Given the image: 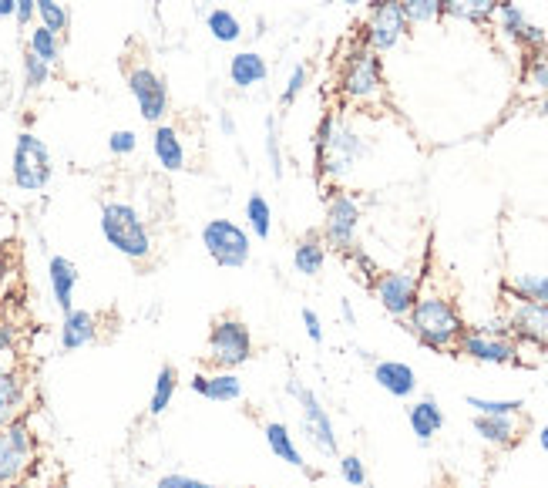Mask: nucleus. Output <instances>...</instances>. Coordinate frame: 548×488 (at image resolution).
<instances>
[{
	"mask_svg": "<svg viewBox=\"0 0 548 488\" xmlns=\"http://www.w3.org/2000/svg\"><path fill=\"white\" fill-rule=\"evenodd\" d=\"M219 128H222V135H236V122L229 118V112H219Z\"/></svg>",
	"mask_w": 548,
	"mask_h": 488,
	"instance_id": "49",
	"label": "nucleus"
},
{
	"mask_svg": "<svg viewBox=\"0 0 548 488\" xmlns=\"http://www.w3.org/2000/svg\"><path fill=\"white\" fill-rule=\"evenodd\" d=\"M454 354L468 357L478 364H522V347L508 334L505 320H488V324L468 327L454 347Z\"/></svg>",
	"mask_w": 548,
	"mask_h": 488,
	"instance_id": "6",
	"label": "nucleus"
},
{
	"mask_svg": "<svg viewBox=\"0 0 548 488\" xmlns=\"http://www.w3.org/2000/svg\"><path fill=\"white\" fill-rule=\"evenodd\" d=\"M340 4H347V7H357V4H364V0H340Z\"/></svg>",
	"mask_w": 548,
	"mask_h": 488,
	"instance_id": "53",
	"label": "nucleus"
},
{
	"mask_svg": "<svg viewBox=\"0 0 548 488\" xmlns=\"http://www.w3.org/2000/svg\"><path fill=\"white\" fill-rule=\"evenodd\" d=\"M340 313H343V324L357 327V313H354V307H350V300H340Z\"/></svg>",
	"mask_w": 548,
	"mask_h": 488,
	"instance_id": "48",
	"label": "nucleus"
},
{
	"mask_svg": "<svg viewBox=\"0 0 548 488\" xmlns=\"http://www.w3.org/2000/svg\"><path fill=\"white\" fill-rule=\"evenodd\" d=\"M202 246H206L209 260L222 270H243L253 260V236L246 226L232 223V219H206L202 226Z\"/></svg>",
	"mask_w": 548,
	"mask_h": 488,
	"instance_id": "7",
	"label": "nucleus"
},
{
	"mask_svg": "<svg viewBox=\"0 0 548 488\" xmlns=\"http://www.w3.org/2000/svg\"><path fill=\"white\" fill-rule=\"evenodd\" d=\"M34 431L27 425V418L21 414L17 421H11L7 428H0V485H14L34 462Z\"/></svg>",
	"mask_w": 548,
	"mask_h": 488,
	"instance_id": "14",
	"label": "nucleus"
},
{
	"mask_svg": "<svg viewBox=\"0 0 548 488\" xmlns=\"http://www.w3.org/2000/svg\"><path fill=\"white\" fill-rule=\"evenodd\" d=\"M246 229L253 239H266L273 236V206H269V199L263 192H253V196L246 199Z\"/></svg>",
	"mask_w": 548,
	"mask_h": 488,
	"instance_id": "31",
	"label": "nucleus"
},
{
	"mask_svg": "<svg viewBox=\"0 0 548 488\" xmlns=\"http://www.w3.org/2000/svg\"><path fill=\"white\" fill-rule=\"evenodd\" d=\"M475 435L491 448H515L522 441V414H475Z\"/></svg>",
	"mask_w": 548,
	"mask_h": 488,
	"instance_id": "17",
	"label": "nucleus"
},
{
	"mask_svg": "<svg viewBox=\"0 0 548 488\" xmlns=\"http://www.w3.org/2000/svg\"><path fill=\"white\" fill-rule=\"evenodd\" d=\"M535 112H538V115H542V118H548V95H542V98H538Z\"/></svg>",
	"mask_w": 548,
	"mask_h": 488,
	"instance_id": "51",
	"label": "nucleus"
},
{
	"mask_svg": "<svg viewBox=\"0 0 548 488\" xmlns=\"http://www.w3.org/2000/svg\"><path fill=\"white\" fill-rule=\"evenodd\" d=\"M401 7L411 27L438 24L444 17V0H401Z\"/></svg>",
	"mask_w": 548,
	"mask_h": 488,
	"instance_id": "35",
	"label": "nucleus"
},
{
	"mask_svg": "<svg viewBox=\"0 0 548 488\" xmlns=\"http://www.w3.org/2000/svg\"><path fill=\"white\" fill-rule=\"evenodd\" d=\"M54 176V159L44 138L34 132H21L14 138V155H11V179L21 192H41L48 189Z\"/></svg>",
	"mask_w": 548,
	"mask_h": 488,
	"instance_id": "8",
	"label": "nucleus"
},
{
	"mask_svg": "<svg viewBox=\"0 0 548 488\" xmlns=\"http://www.w3.org/2000/svg\"><path fill=\"white\" fill-rule=\"evenodd\" d=\"M256 357V340L246 320L222 313L212 320L209 340H206V361L212 371H239Z\"/></svg>",
	"mask_w": 548,
	"mask_h": 488,
	"instance_id": "5",
	"label": "nucleus"
},
{
	"mask_svg": "<svg viewBox=\"0 0 548 488\" xmlns=\"http://www.w3.org/2000/svg\"><path fill=\"white\" fill-rule=\"evenodd\" d=\"M27 408V381L17 367H0V428L17 421Z\"/></svg>",
	"mask_w": 548,
	"mask_h": 488,
	"instance_id": "21",
	"label": "nucleus"
},
{
	"mask_svg": "<svg viewBox=\"0 0 548 488\" xmlns=\"http://www.w3.org/2000/svg\"><path fill=\"white\" fill-rule=\"evenodd\" d=\"M343 256H350V263L357 266L360 283H367V287H370V283L377 280V273H380V270L374 266V260H370V256H367L364 250H360V246H354V250H350V253H343Z\"/></svg>",
	"mask_w": 548,
	"mask_h": 488,
	"instance_id": "43",
	"label": "nucleus"
},
{
	"mask_svg": "<svg viewBox=\"0 0 548 488\" xmlns=\"http://www.w3.org/2000/svg\"><path fill=\"white\" fill-rule=\"evenodd\" d=\"M525 85L548 95V48L542 51H528L525 54Z\"/></svg>",
	"mask_w": 548,
	"mask_h": 488,
	"instance_id": "36",
	"label": "nucleus"
},
{
	"mask_svg": "<svg viewBox=\"0 0 548 488\" xmlns=\"http://www.w3.org/2000/svg\"><path fill=\"white\" fill-rule=\"evenodd\" d=\"M152 488H219V485L202 482V478H192V475H182V472H169V475H162Z\"/></svg>",
	"mask_w": 548,
	"mask_h": 488,
	"instance_id": "44",
	"label": "nucleus"
},
{
	"mask_svg": "<svg viewBox=\"0 0 548 488\" xmlns=\"http://www.w3.org/2000/svg\"><path fill=\"white\" fill-rule=\"evenodd\" d=\"M27 51L37 54L44 64H58L61 61V34H54L48 31V27H41V24H34L31 27V34H27Z\"/></svg>",
	"mask_w": 548,
	"mask_h": 488,
	"instance_id": "33",
	"label": "nucleus"
},
{
	"mask_svg": "<svg viewBox=\"0 0 548 488\" xmlns=\"http://www.w3.org/2000/svg\"><path fill=\"white\" fill-rule=\"evenodd\" d=\"M407 425H411L414 438L421 441V445H431L434 435H441V428H444V411H441L438 398L427 394V398L414 401L411 408H407Z\"/></svg>",
	"mask_w": 548,
	"mask_h": 488,
	"instance_id": "23",
	"label": "nucleus"
},
{
	"mask_svg": "<svg viewBox=\"0 0 548 488\" xmlns=\"http://www.w3.org/2000/svg\"><path fill=\"white\" fill-rule=\"evenodd\" d=\"M337 95L347 105H380L387 98V81H384V61L377 51L364 48L357 38L340 51L337 58Z\"/></svg>",
	"mask_w": 548,
	"mask_h": 488,
	"instance_id": "3",
	"label": "nucleus"
},
{
	"mask_svg": "<svg viewBox=\"0 0 548 488\" xmlns=\"http://www.w3.org/2000/svg\"><path fill=\"white\" fill-rule=\"evenodd\" d=\"M306 85H310V68H306V64H296V68L290 71V78H286V88H283V95H280V105L290 108L293 101L306 91Z\"/></svg>",
	"mask_w": 548,
	"mask_h": 488,
	"instance_id": "40",
	"label": "nucleus"
},
{
	"mask_svg": "<svg viewBox=\"0 0 548 488\" xmlns=\"http://www.w3.org/2000/svg\"><path fill=\"white\" fill-rule=\"evenodd\" d=\"M269 78V64L263 54L256 51H236L229 61V81L232 88L239 91H249V88H259L263 81Z\"/></svg>",
	"mask_w": 548,
	"mask_h": 488,
	"instance_id": "25",
	"label": "nucleus"
},
{
	"mask_svg": "<svg viewBox=\"0 0 548 488\" xmlns=\"http://www.w3.org/2000/svg\"><path fill=\"white\" fill-rule=\"evenodd\" d=\"M98 226L111 250L132 263H145L155 250L152 229H148L145 216L138 213L132 202H105V206H101Z\"/></svg>",
	"mask_w": 548,
	"mask_h": 488,
	"instance_id": "4",
	"label": "nucleus"
},
{
	"mask_svg": "<svg viewBox=\"0 0 548 488\" xmlns=\"http://www.w3.org/2000/svg\"><path fill=\"white\" fill-rule=\"evenodd\" d=\"M538 445H542V451L548 455V425H542V431H538Z\"/></svg>",
	"mask_w": 548,
	"mask_h": 488,
	"instance_id": "52",
	"label": "nucleus"
},
{
	"mask_svg": "<svg viewBox=\"0 0 548 488\" xmlns=\"http://www.w3.org/2000/svg\"><path fill=\"white\" fill-rule=\"evenodd\" d=\"M14 21L21 24V27H31V24H34V0H17Z\"/></svg>",
	"mask_w": 548,
	"mask_h": 488,
	"instance_id": "46",
	"label": "nucleus"
},
{
	"mask_svg": "<svg viewBox=\"0 0 548 488\" xmlns=\"http://www.w3.org/2000/svg\"><path fill=\"white\" fill-rule=\"evenodd\" d=\"M11 347H14V330L7 324H0V357L11 351Z\"/></svg>",
	"mask_w": 548,
	"mask_h": 488,
	"instance_id": "47",
	"label": "nucleus"
},
{
	"mask_svg": "<svg viewBox=\"0 0 548 488\" xmlns=\"http://www.w3.org/2000/svg\"><path fill=\"white\" fill-rule=\"evenodd\" d=\"M407 27L411 24H407V17H404L401 0H370L367 17L360 21L357 41L370 51L387 54L404 41Z\"/></svg>",
	"mask_w": 548,
	"mask_h": 488,
	"instance_id": "9",
	"label": "nucleus"
},
{
	"mask_svg": "<svg viewBox=\"0 0 548 488\" xmlns=\"http://www.w3.org/2000/svg\"><path fill=\"white\" fill-rule=\"evenodd\" d=\"M501 320H505L508 334L518 340V347H535L538 354H548V303L508 297Z\"/></svg>",
	"mask_w": 548,
	"mask_h": 488,
	"instance_id": "13",
	"label": "nucleus"
},
{
	"mask_svg": "<svg viewBox=\"0 0 548 488\" xmlns=\"http://www.w3.org/2000/svg\"><path fill=\"white\" fill-rule=\"evenodd\" d=\"M128 91H132L135 105H138V115L145 118L148 125H159L165 122L169 115V105H172V95H169V85L152 64H132L128 68Z\"/></svg>",
	"mask_w": 548,
	"mask_h": 488,
	"instance_id": "12",
	"label": "nucleus"
},
{
	"mask_svg": "<svg viewBox=\"0 0 548 488\" xmlns=\"http://www.w3.org/2000/svg\"><path fill=\"white\" fill-rule=\"evenodd\" d=\"M108 149H111V155L125 159V155H132L138 149V135L132 128H115V132L108 135Z\"/></svg>",
	"mask_w": 548,
	"mask_h": 488,
	"instance_id": "42",
	"label": "nucleus"
},
{
	"mask_svg": "<svg viewBox=\"0 0 548 488\" xmlns=\"http://www.w3.org/2000/svg\"><path fill=\"white\" fill-rule=\"evenodd\" d=\"M313 152H317V176L340 182L357 169L360 159H367L370 145L350 118H343L340 112H323L317 132H313Z\"/></svg>",
	"mask_w": 548,
	"mask_h": 488,
	"instance_id": "2",
	"label": "nucleus"
},
{
	"mask_svg": "<svg viewBox=\"0 0 548 488\" xmlns=\"http://www.w3.org/2000/svg\"><path fill=\"white\" fill-rule=\"evenodd\" d=\"M263 438H266L269 451H273V455L280 458V462H286L290 468H300V472H306V475H313L310 465H306L300 445H296V438L290 435V428H286L283 421H266V425H263Z\"/></svg>",
	"mask_w": 548,
	"mask_h": 488,
	"instance_id": "26",
	"label": "nucleus"
},
{
	"mask_svg": "<svg viewBox=\"0 0 548 488\" xmlns=\"http://www.w3.org/2000/svg\"><path fill=\"white\" fill-rule=\"evenodd\" d=\"M266 159H269L273 179H283V149H280V125H276V118L266 122Z\"/></svg>",
	"mask_w": 548,
	"mask_h": 488,
	"instance_id": "39",
	"label": "nucleus"
},
{
	"mask_svg": "<svg viewBox=\"0 0 548 488\" xmlns=\"http://www.w3.org/2000/svg\"><path fill=\"white\" fill-rule=\"evenodd\" d=\"M61 351L64 354H74L81 347H91L98 340V317L91 310H78L71 307L68 313L61 317Z\"/></svg>",
	"mask_w": 548,
	"mask_h": 488,
	"instance_id": "19",
	"label": "nucleus"
},
{
	"mask_svg": "<svg viewBox=\"0 0 548 488\" xmlns=\"http://www.w3.org/2000/svg\"><path fill=\"white\" fill-rule=\"evenodd\" d=\"M286 394L300 404V414H303V435L310 441L320 455L327 458H340V441H337V428H333V418L330 411L323 408V401L313 394L306 384L300 381H286Z\"/></svg>",
	"mask_w": 548,
	"mask_h": 488,
	"instance_id": "11",
	"label": "nucleus"
},
{
	"mask_svg": "<svg viewBox=\"0 0 548 488\" xmlns=\"http://www.w3.org/2000/svg\"><path fill=\"white\" fill-rule=\"evenodd\" d=\"M374 381L380 391H387L390 398H414L417 394V374L411 364L404 361H377L374 364Z\"/></svg>",
	"mask_w": 548,
	"mask_h": 488,
	"instance_id": "22",
	"label": "nucleus"
},
{
	"mask_svg": "<svg viewBox=\"0 0 548 488\" xmlns=\"http://www.w3.org/2000/svg\"><path fill=\"white\" fill-rule=\"evenodd\" d=\"M152 155L165 172H185L189 169V155H185L182 132L175 125L159 122L152 128Z\"/></svg>",
	"mask_w": 548,
	"mask_h": 488,
	"instance_id": "20",
	"label": "nucleus"
},
{
	"mask_svg": "<svg viewBox=\"0 0 548 488\" xmlns=\"http://www.w3.org/2000/svg\"><path fill=\"white\" fill-rule=\"evenodd\" d=\"M370 293L377 297L387 317L404 320L421 297V276L414 270H380L377 280L370 283Z\"/></svg>",
	"mask_w": 548,
	"mask_h": 488,
	"instance_id": "15",
	"label": "nucleus"
},
{
	"mask_svg": "<svg viewBox=\"0 0 548 488\" xmlns=\"http://www.w3.org/2000/svg\"><path fill=\"white\" fill-rule=\"evenodd\" d=\"M468 408H475V414H522L525 401L522 398H508V401H495V398H478V394H468Z\"/></svg>",
	"mask_w": 548,
	"mask_h": 488,
	"instance_id": "37",
	"label": "nucleus"
},
{
	"mask_svg": "<svg viewBox=\"0 0 548 488\" xmlns=\"http://www.w3.org/2000/svg\"><path fill=\"white\" fill-rule=\"evenodd\" d=\"M505 297L548 303V273H515L505 280Z\"/></svg>",
	"mask_w": 548,
	"mask_h": 488,
	"instance_id": "29",
	"label": "nucleus"
},
{
	"mask_svg": "<svg viewBox=\"0 0 548 488\" xmlns=\"http://www.w3.org/2000/svg\"><path fill=\"white\" fill-rule=\"evenodd\" d=\"M34 17H37V24L48 27L54 34H64L71 24V14L61 0H34Z\"/></svg>",
	"mask_w": 548,
	"mask_h": 488,
	"instance_id": "34",
	"label": "nucleus"
},
{
	"mask_svg": "<svg viewBox=\"0 0 548 488\" xmlns=\"http://www.w3.org/2000/svg\"><path fill=\"white\" fill-rule=\"evenodd\" d=\"M327 243L320 233H303L293 246V270L300 276H320L327 266Z\"/></svg>",
	"mask_w": 548,
	"mask_h": 488,
	"instance_id": "27",
	"label": "nucleus"
},
{
	"mask_svg": "<svg viewBox=\"0 0 548 488\" xmlns=\"http://www.w3.org/2000/svg\"><path fill=\"white\" fill-rule=\"evenodd\" d=\"M17 14V0H0V17H14Z\"/></svg>",
	"mask_w": 548,
	"mask_h": 488,
	"instance_id": "50",
	"label": "nucleus"
},
{
	"mask_svg": "<svg viewBox=\"0 0 548 488\" xmlns=\"http://www.w3.org/2000/svg\"><path fill=\"white\" fill-rule=\"evenodd\" d=\"M501 31V38H508L512 44H518L525 54L528 51H542L548 48V34L545 27H538L528 21L525 7L518 4V0H501L498 11H495V21H491Z\"/></svg>",
	"mask_w": 548,
	"mask_h": 488,
	"instance_id": "16",
	"label": "nucleus"
},
{
	"mask_svg": "<svg viewBox=\"0 0 548 488\" xmlns=\"http://www.w3.org/2000/svg\"><path fill=\"white\" fill-rule=\"evenodd\" d=\"M300 320H303L306 337H310L313 344H323V320H320V313L313 310V307H303L300 310Z\"/></svg>",
	"mask_w": 548,
	"mask_h": 488,
	"instance_id": "45",
	"label": "nucleus"
},
{
	"mask_svg": "<svg viewBox=\"0 0 548 488\" xmlns=\"http://www.w3.org/2000/svg\"><path fill=\"white\" fill-rule=\"evenodd\" d=\"M189 388L206 398L212 404H232V401H243V381H239L236 371H199L189 381Z\"/></svg>",
	"mask_w": 548,
	"mask_h": 488,
	"instance_id": "18",
	"label": "nucleus"
},
{
	"mask_svg": "<svg viewBox=\"0 0 548 488\" xmlns=\"http://www.w3.org/2000/svg\"><path fill=\"white\" fill-rule=\"evenodd\" d=\"M401 324L411 330V337L417 344L434 354L454 351L461 334L468 330L458 303H454L448 293H438V290H421V297H417V303Z\"/></svg>",
	"mask_w": 548,
	"mask_h": 488,
	"instance_id": "1",
	"label": "nucleus"
},
{
	"mask_svg": "<svg viewBox=\"0 0 548 488\" xmlns=\"http://www.w3.org/2000/svg\"><path fill=\"white\" fill-rule=\"evenodd\" d=\"M48 283H51V297L58 303V310L68 313L74 307V290H78V266H74L68 256H51Z\"/></svg>",
	"mask_w": 548,
	"mask_h": 488,
	"instance_id": "24",
	"label": "nucleus"
},
{
	"mask_svg": "<svg viewBox=\"0 0 548 488\" xmlns=\"http://www.w3.org/2000/svg\"><path fill=\"white\" fill-rule=\"evenodd\" d=\"M206 31H209L212 41L236 44L239 38H243V21H239L232 11H226V7H212V11L206 14Z\"/></svg>",
	"mask_w": 548,
	"mask_h": 488,
	"instance_id": "32",
	"label": "nucleus"
},
{
	"mask_svg": "<svg viewBox=\"0 0 548 488\" xmlns=\"http://www.w3.org/2000/svg\"><path fill=\"white\" fill-rule=\"evenodd\" d=\"M501 0H444V17L451 21H464V24H475L485 27L495 21Z\"/></svg>",
	"mask_w": 548,
	"mask_h": 488,
	"instance_id": "28",
	"label": "nucleus"
},
{
	"mask_svg": "<svg viewBox=\"0 0 548 488\" xmlns=\"http://www.w3.org/2000/svg\"><path fill=\"white\" fill-rule=\"evenodd\" d=\"M51 81V64H44L37 54H24V88L27 91H41Z\"/></svg>",
	"mask_w": 548,
	"mask_h": 488,
	"instance_id": "38",
	"label": "nucleus"
},
{
	"mask_svg": "<svg viewBox=\"0 0 548 488\" xmlns=\"http://www.w3.org/2000/svg\"><path fill=\"white\" fill-rule=\"evenodd\" d=\"M175 391H179V371H175L172 364H162V367H159V374H155V381H152V398H148V414H152V418H162V414L172 408Z\"/></svg>",
	"mask_w": 548,
	"mask_h": 488,
	"instance_id": "30",
	"label": "nucleus"
},
{
	"mask_svg": "<svg viewBox=\"0 0 548 488\" xmlns=\"http://www.w3.org/2000/svg\"><path fill=\"white\" fill-rule=\"evenodd\" d=\"M11 488H21V485H17V482H14V485H11Z\"/></svg>",
	"mask_w": 548,
	"mask_h": 488,
	"instance_id": "54",
	"label": "nucleus"
},
{
	"mask_svg": "<svg viewBox=\"0 0 548 488\" xmlns=\"http://www.w3.org/2000/svg\"><path fill=\"white\" fill-rule=\"evenodd\" d=\"M360 219H364V209L354 192L347 189H333L327 196V213H323V243L327 250L337 253H350L357 246V233H360Z\"/></svg>",
	"mask_w": 548,
	"mask_h": 488,
	"instance_id": "10",
	"label": "nucleus"
},
{
	"mask_svg": "<svg viewBox=\"0 0 548 488\" xmlns=\"http://www.w3.org/2000/svg\"><path fill=\"white\" fill-rule=\"evenodd\" d=\"M340 478L350 488H364L367 485V465L360 455H340Z\"/></svg>",
	"mask_w": 548,
	"mask_h": 488,
	"instance_id": "41",
	"label": "nucleus"
}]
</instances>
